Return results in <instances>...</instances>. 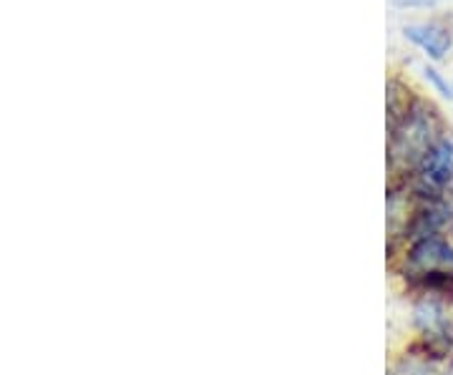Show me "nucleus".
Listing matches in <instances>:
<instances>
[{
    "label": "nucleus",
    "mask_w": 453,
    "mask_h": 375,
    "mask_svg": "<svg viewBox=\"0 0 453 375\" xmlns=\"http://www.w3.org/2000/svg\"><path fill=\"white\" fill-rule=\"evenodd\" d=\"M449 134L443 116L428 98L416 96L411 109L401 116V121L388 129V174L390 180L408 177L423 154L436 144L441 136Z\"/></svg>",
    "instance_id": "1"
},
{
    "label": "nucleus",
    "mask_w": 453,
    "mask_h": 375,
    "mask_svg": "<svg viewBox=\"0 0 453 375\" xmlns=\"http://www.w3.org/2000/svg\"><path fill=\"white\" fill-rule=\"evenodd\" d=\"M401 181L413 196H453V134L441 136L418 166Z\"/></svg>",
    "instance_id": "2"
},
{
    "label": "nucleus",
    "mask_w": 453,
    "mask_h": 375,
    "mask_svg": "<svg viewBox=\"0 0 453 375\" xmlns=\"http://www.w3.org/2000/svg\"><path fill=\"white\" fill-rule=\"evenodd\" d=\"M390 270L401 282L428 272H453V240L443 234L418 237L401 247L395 260L390 262Z\"/></svg>",
    "instance_id": "3"
},
{
    "label": "nucleus",
    "mask_w": 453,
    "mask_h": 375,
    "mask_svg": "<svg viewBox=\"0 0 453 375\" xmlns=\"http://www.w3.org/2000/svg\"><path fill=\"white\" fill-rule=\"evenodd\" d=\"M405 41H411L416 49H421L428 61H443L453 49V28L443 20H423L403 26Z\"/></svg>",
    "instance_id": "4"
},
{
    "label": "nucleus",
    "mask_w": 453,
    "mask_h": 375,
    "mask_svg": "<svg viewBox=\"0 0 453 375\" xmlns=\"http://www.w3.org/2000/svg\"><path fill=\"white\" fill-rule=\"evenodd\" d=\"M388 375H453V365L408 343L403 353L388 365Z\"/></svg>",
    "instance_id": "5"
},
{
    "label": "nucleus",
    "mask_w": 453,
    "mask_h": 375,
    "mask_svg": "<svg viewBox=\"0 0 453 375\" xmlns=\"http://www.w3.org/2000/svg\"><path fill=\"white\" fill-rule=\"evenodd\" d=\"M423 79L434 86V91H436V94H441L443 98H453V86L449 83V79H446L441 71L434 68V65H423Z\"/></svg>",
    "instance_id": "6"
},
{
    "label": "nucleus",
    "mask_w": 453,
    "mask_h": 375,
    "mask_svg": "<svg viewBox=\"0 0 453 375\" xmlns=\"http://www.w3.org/2000/svg\"><path fill=\"white\" fill-rule=\"evenodd\" d=\"M390 5L403 8V11H428V8H436L438 0H390Z\"/></svg>",
    "instance_id": "7"
}]
</instances>
